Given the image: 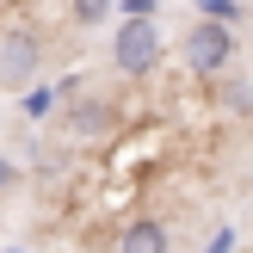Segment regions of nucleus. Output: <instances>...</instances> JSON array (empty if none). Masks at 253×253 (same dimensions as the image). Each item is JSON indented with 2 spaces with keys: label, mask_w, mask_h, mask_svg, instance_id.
Segmentation results:
<instances>
[{
  "label": "nucleus",
  "mask_w": 253,
  "mask_h": 253,
  "mask_svg": "<svg viewBox=\"0 0 253 253\" xmlns=\"http://www.w3.org/2000/svg\"><path fill=\"white\" fill-rule=\"evenodd\" d=\"M235 62V31L222 19H198L192 31H185V68L204 74V81H222Z\"/></svg>",
  "instance_id": "1"
},
{
  "label": "nucleus",
  "mask_w": 253,
  "mask_h": 253,
  "mask_svg": "<svg viewBox=\"0 0 253 253\" xmlns=\"http://www.w3.org/2000/svg\"><path fill=\"white\" fill-rule=\"evenodd\" d=\"M111 62H118L124 74H148L161 62V31L148 19H124V31L111 37Z\"/></svg>",
  "instance_id": "2"
},
{
  "label": "nucleus",
  "mask_w": 253,
  "mask_h": 253,
  "mask_svg": "<svg viewBox=\"0 0 253 253\" xmlns=\"http://www.w3.org/2000/svg\"><path fill=\"white\" fill-rule=\"evenodd\" d=\"M37 62H43V49H37L31 31H0V93H19V86H31Z\"/></svg>",
  "instance_id": "3"
},
{
  "label": "nucleus",
  "mask_w": 253,
  "mask_h": 253,
  "mask_svg": "<svg viewBox=\"0 0 253 253\" xmlns=\"http://www.w3.org/2000/svg\"><path fill=\"white\" fill-rule=\"evenodd\" d=\"M118 253H167V222H155V216L130 222V229L118 235Z\"/></svg>",
  "instance_id": "4"
},
{
  "label": "nucleus",
  "mask_w": 253,
  "mask_h": 253,
  "mask_svg": "<svg viewBox=\"0 0 253 253\" xmlns=\"http://www.w3.org/2000/svg\"><path fill=\"white\" fill-rule=\"evenodd\" d=\"M111 124V105L105 99H81V105H68V136H99Z\"/></svg>",
  "instance_id": "5"
},
{
  "label": "nucleus",
  "mask_w": 253,
  "mask_h": 253,
  "mask_svg": "<svg viewBox=\"0 0 253 253\" xmlns=\"http://www.w3.org/2000/svg\"><path fill=\"white\" fill-rule=\"evenodd\" d=\"M68 12H74V25H105L111 19V0H74Z\"/></svg>",
  "instance_id": "6"
},
{
  "label": "nucleus",
  "mask_w": 253,
  "mask_h": 253,
  "mask_svg": "<svg viewBox=\"0 0 253 253\" xmlns=\"http://www.w3.org/2000/svg\"><path fill=\"white\" fill-rule=\"evenodd\" d=\"M222 99H229V111H247L253 105V93L241 86V74H222Z\"/></svg>",
  "instance_id": "7"
},
{
  "label": "nucleus",
  "mask_w": 253,
  "mask_h": 253,
  "mask_svg": "<svg viewBox=\"0 0 253 253\" xmlns=\"http://www.w3.org/2000/svg\"><path fill=\"white\" fill-rule=\"evenodd\" d=\"M148 6H155V0H124V12H130V19H142Z\"/></svg>",
  "instance_id": "8"
},
{
  "label": "nucleus",
  "mask_w": 253,
  "mask_h": 253,
  "mask_svg": "<svg viewBox=\"0 0 253 253\" xmlns=\"http://www.w3.org/2000/svg\"><path fill=\"white\" fill-rule=\"evenodd\" d=\"M12 179H19V173H12V161H0V192H6Z\"/></svg>",
  "instance_id": "9"
}]
</instances>
